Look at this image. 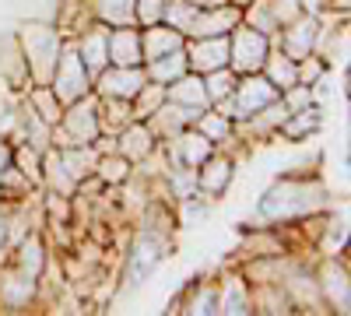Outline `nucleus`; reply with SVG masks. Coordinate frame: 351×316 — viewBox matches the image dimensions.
Here are the masks:
<instances>
[{"label":"nucleus","mask_w":351,"mask_h":316,"mask_svg":"<svg viewBox=\"0 0 351 316\" xmlns=\"http://www.w3.org/2000/svg\"><path fill=\"white\" fill-rule=\"evenodd\" d=\"M165 99L169 102H180V106H190V109H208L211 99H208V88H204V74H180L176 81L165 84Z\"/></svg>","instance_id":"obj_15"},{"label":"nucleus","mask_w":351,"mask_h":316,"mask_svg":"<svg viewBox=\"0 0 351 316\" xmlns=\"http://www.w3.org/2000/svg\"><path fill=\"white\" fill-rule=\"evenodd\" d=\"M155 148H158V137L152 134V127L144 120H134L116 134V151H120L127 162H144Z\"/></svg>","instance_id":"obj_11"},{"label":"nucleus","mask_w":351,"mask_h":316,"mask_svg":"<svg viewBox=\"0 0 351 316\" xmlns=\"http://www.w3.org/2000/svg\"><path fill=\"white\" fill-rule=\"evenodd\" d=\"M232 127H236V123H232L225 112L211 109V106L204 109L200 117H197V123H193V130H200L204 137L211 141V145H221V141H228V137H232Z\"/></svg>","instance_id":"obj_25"},{"label":"nucleus","mask_w":351,"mask_h":316,"mask_svg":"<svg viewBox=\"0 0 351 316\" xmlns=\"http://www.w3.org/2000/svg\"><path fill=\"white\" fill-rule=\"evenodd\" d=\"M144 84H148V71H144V64L141 67H116V64H109L106 71L95 74L92 92L99 99H134Z\"/></svg>","instance_id":"obj_6"},{"label":"nucleus","mask_w":351,"mask_h":316,"mask_svg":"<svg viewBox=\"0 0 351 316\" xmlns=\"http://www.w3.org/2000/svg\"><path fill=\"white\" fill-rule=\"evenodd\" d=\"M260 74L267 77L278 92L291 88V84H299V67H295V60H291V56H285L281 49H278V53H267V60H263Z\"/></svg>","instance_id":"obj_19"},{"label":"nucleus","mask_w":351,"mask_h":316,"mask_svg":"<svg viewBox=\"0 0 351 316\" xmlns=\"http://www.w3.org/2000/svg\"><path fill=\"white\" fill-rule=\"evenodd\" d=\"M144 71H148V81L169 84V81H176L180 74L190 71V67H186V49L180 46V49H172V53L158 56V60H148V64H144Z\"/></svg>","instance_id":"obj_20"},{"label":"nucleus","mask_w":351,"mask_h":316,"mask_svg":"<svg viewBox=\"0 0 351 316\" xmlns=\"http://www.w3.org/2000/svg\"><path fill=\"white\" fill-rule=\"evenodd\" d=\"M186 67L193 74H208L218 67H228V36H204V39H186Z\"/></svg>","instance_id":"obj_8"},{"label":"nucleus","mask_w":351,"mask_h":316,"mask_svg":"<svg viewBox=\"0 0 351 316\" xmlns=\"http://www.w3.org/2000/svg\"><path fill=\"white\" fill-rule=\"evenodd\" d=\"M36 284L39 278H28L25 271H8L4 278H0V302H4L8 309H25L28 302L36 299Z\"/></svg>","instance_id":"obj_16"},{"label":"nucleus","mask_w":351,"mask_h":316,"mask_svg":"<svg viewBox=\"0 0 351 316\" xmlns=\"http://www.w3.org/2000/svg\"><path fill=\"white\" fill-rule=\"evenodd\" d=\"M109 64L116 67H141V28L137 25H112L109 28Z\"/></svg>","instance_id":"obj_10"},{"label":"nucleus","mask_w":351,"mask_h":316,"mask_svg":"<svg viewBox=\"0 0 351 316\" xmlns=\"http://www.w3.org/2000/svg\"><path fill=\"white\" fill-rule=\"evenodd\" d=\"M186 39L176 32L172 25L158 21V25H148V28H141V60L148 64V60H158V56L172 53V49H180Z\"/></svg>","instance_id":"obj_14"},{"label":"nucleus","mask_w":351,"mask_h":316,"mask_svg":"<svg viewBox=\"0 0 351 316\" xmlns=\"http://www.w3.org/2000/svg\"><path fill=\"white\" fill-rule=\"evenodd\" d=\"M186 313H200V316L218 313V289H200V292L190 299V309H186Z\"/></svg>","instance_id":"obj_31"},{"label":"nucleus","mask_w":351,"mask_h":316,"mask_svg":"<svg viewBox=\"0 0 351 316\" xmlns=\"http://www.w3.org/2000/svg\"><path fill=\"white\" fill-rule=\"evenodd\" d=\"M162 11H165V0H134V25L137 28L158 25L162 21Z\"/></svg>","instance_id":"obj_30"},{"label":"nucleus","mask_w":351,"mask_h":316,"mask_svg":"<svg viewBox=\"0 0 351 316\" xmlns=\"http://www.w3.org/2000/svg\"><path fill=\"white\" fill-rule=\"evenodd\" d=\"M92 176H99L102 183H112V186H120V183H127L130 180V162L120 155V151H106V155H99V162H95V172Z\"/></svg>","instance_id":"obj_26"},{"label":"nucleus","mask_w":351,"mask_h":316,"mask_svg":"<svg viewBox=\"0 0 351 316\" xmlns=\"http://www.w3.org/2000/svg\"><path fill=\"white\" fill-rule=\"evenodd\" d=\"M190 4H197V8H225L228 0H190Z\"/></svg>","instance_id":"obj_32"},{"label":"nucleus","mask_w":351,"mask_h":316,"mask_svg":"<svg viewBox=\"0 0 351 316\" xmlns=\"http://www.w3.org/2000/svg\"><path fill=\"white\" fill-rule=\"evenodd\" d=\"M67 4H74V0H67Z\"/></svg>","instance_id":"obj_34"},{"label":"nucleus","mask_w":351,"mask_h":316,"mask_svg":"<svg viewBox=\"0 0 351 316\" xmlns=\"http://www.w3.org/2000/svg\"><path fill=\"white\" fill-rule=\"evenodd\" d=\"M49 92L56 95L60 106H71V102H77V99H84L88 92H92V74L84 71L74 46L60 49V60H56V71L49 77Z\"/></svg>","instance_id":"obj_4"},{"label":"nucleus","mask_w":351,"mask_h":316,"mask_svg":"<svg viewBox=\"0 0 351 316\" xmlns=\"http://www.w3.org/2000/svg\"><path fill=\"white\" fill-rule=\"evenodd\" d=\"M14 267L25 271L28 278H43V267H46V250H43V239L39 236H28L18 243V256H14Z\"/></svg>","instance_id":"obj_24"},{"label":"nucleus","mask_w":351,"mask_h":316,"mask_svg":"<svg viewBox=\"0 0 351 316\" xmlns=\"http://www.w3.org/2000/svg\"><path fill=\"white\" fill-rule=\"evenodd\" d=\"M327 208V190L316 180H281L260 197V218L267 221H291V218H309Z\"/></svg>","instance_id":"obj_1"},{"label":"nucleus","mask_w":351,"mask_h":316,"mask_svg":"<svg viewBox=\"0 0 351 316\" xmlns=\"http://www.w3.org/2000/svg\"><path fill=\"white\" fill-rule=\"evenodd\" d=\"M169 250H172V246H169L165 236L152 232V228H144V232L134 239L130 256H127V281H130V284H141L144 278H152L155 267L165 260Z\"/></svg>","instance_id":"obj_5"},{"label":"nucleus","mask_w":351,"mask_h":316,"mask_svg":"<svg viewBox=\"0 0 351 316\" xmlns=\"http://www.w3.org/2000/svg\"><path fill=\"white\" fill-rule=\"evenodd\" d=\"M4 246H8V218L0 215V250H4Z\"/></svg>","instance_id":"obj_33"},{"label":"nucleus","mask_w":351,"mask_h":316,"mask_svg":"<svg viewBox=\"0 0 351 316\" xmlns=\"http://www.w3.org/2000/svg\"><path fill=\"white\" fill-rule=\"evenodd\" d=\"M319 292H324V299H327L337 313H348V306H351V289H348V271H344V264L337 267V264L330 260V264L324 267Z\"/></svg>","instance_id":"obj_17"},{"label":"nucleus","mask_w":351,"mask_h":316,"mask_svg":"<svg viewBox=\"0 0 351 316\" xmlns=\"http://www.w3.org/2000/svg\"><path fill=\"white\" fill-rule=\"evenodd\" d=\"M271 53V36L256 32L253 25L239 21L228 32V67L236 74H256Z\"/></svg>","instance_id":"obj_3"},{"label":"nucleus","mask_w":351,"mask_h":316,"mask_svg":"<svg viewBox=\"0 0 351 316\" xmlns=\"http://www.w3.org/2000/svg\"><path fill=\"white\" fill-rule=\"evenodd\" d=\"M236 81H239V74L232 71V67H218V71H208V74H204V88H208L211 106L221 102V99H228L232 92H236Z\"/></svg>","instance_id":"obj_27"},{"label":"nucleus","mask_w":351,"mask_h":316,"mask_svg":"<svg viewBox=\"0 0 351 316\" xmlns=\"http://www.w3.org/2000/svg\"><path fill=\"white\" fill-rule=\"evenodd\" d=\"M319 109L316 106H306V109H299V112H288V117L281 120V127H278V134H285L288 141H302L306 134H313V130H319Z\"/></svg>","instance_id":"obj_22"},{"label":"nucleus","mask_w":351,"mask_h":316,"mask_svg":"<svg viewBox=\"0 0 351 316\" xmlns=\"http://www.w3.org/2000/svg\"><path fill=\"white\" fill-rule=\"evenodd\" d=\"M236 176V162L232 158H221V155H211L204 165H197V193H204L208 200L221 197Z\"/></svg>","instance_id":"obj_13"},{"label":"nucleus","mask_w":351,"mask_h":316,"mask_svg":"<svg viewBox=\"0 0 351 316\" xmlns=\"http://www.w3.org/2000/svg\"><path fill=\"white\" fill-rule=\"evenodd\" d=\"M137 117H134L130 99H99V127H102V134H120Z\"/></svg>","instance_id":"obj_18"},{"label":"nucleus","mask_w":351,"mask_h":316,"mask_svg":"<svg viewBox=\"0 0 351 316\" xmlns=\"http://www.w3.org/2000/svg\"><path fill=\"white\" fill-rule=\"evenodd\" d=\"M211 155H215V145L200 130H193V127H186V130H180V134L172 137V162L176 165L197 169V165L208 162Z\"/></svg>","instance_id":"obj_12"},{"label":"nucleus","mask_w":351,"mask_h":316,"mask_svg":"<svg viewBox=\"0 0 351 316\" xmlns=\"http://www.w3.org/2000/svg\"><path fill=\"white\" fill-rule=\"evenodd\" d=\"M316 39H319V21L316 14L302 11L295 14L291 21H285L278 28V49L285 56H291V60H302V56H309L316 49Z\"/></svg>","instance_id":"obj_7"},{"label":"nucleus","mask_w":351,"mask_h":316,"mask_svg":"<svg viewBox=\"0 0 351 316\" xmlns=\"http://www.w3.org/2000/svg\"><path fill=\"white\" fill-rule=\"evenodd\" d=\"M74 49H77V56H81L84 71L92 74V81H95V74L109 67V25H102V21L88 25V32L77 36Z\"/></svg>","instance_id":"obj_9"},{"label":"nucleus","mask_w":351,"mask_h":316,"mask_svg":"<svg viewBox=\"0 0 351 316\" xmlns=\"http://www.w3.org/2000/svg\"><path fill=\"white\" fill-rule=\"evenodd\" d=\"M95 21L102 25H134V0H88Z\"/></svg>","instance_id":"obj_23"},{"label":"nucleus","mask_w":351,"mask_h":316,"mask_svg":"<svg viewBox=\"0 0 351 316\" xmlns=\"http://www.w3.org/2000/svg\"><path fill=\"white\" fill-rule=\"evenodd\" d=\"M218 313H253V295L243 278H228L218 289Z\"/></svg>","instance_id":"obj_21"},{"label":"nucleus","mask_w":351,"mask_h":316,"mask_svg":"<svg viewBox=\"0 0 351 316\" xmlns=\"http://www.w3.org/2000/svg\"><path fill=\"white\" fill-rule=\"evenodd\" d=\"M32 106H36L39 120H43L46 127H53L56 120H60V112H64V106L56 102V95L49 92V84H36V88H32Z\"/></svg>","instance_id":"obj_29"},{"label":"nucleus","mask_w":351,"mask_h":316,"mask_svg":"<svg viewBox=\"0 0 351 316\" xmlns=\"http://www.w3.org/2000/svg\"><path fill=\"white\" fill-rule=\"evenodd\" d=\"M162 102H165V84H158V81H148V84H144V88L130 99L134 117H137V120H148Z\"/></svg>","instance_id":"obj_28"},{"label":"nucleus","mask_w":351,"mask_h":316,"mask_svg":"<svg viewBox=\"0 0 351 316\" xmlns=\"http://www.w3.org/2000/svg\"><path fill=\"white\" fill-rule=\"evenodd\" d=\"M60 32L49 25H25L21 28V53H25V67H28V77L36 84H49L53 71H56V60H60Z\"/></svg>","instance_id":"obj_2"}]
</instances>
